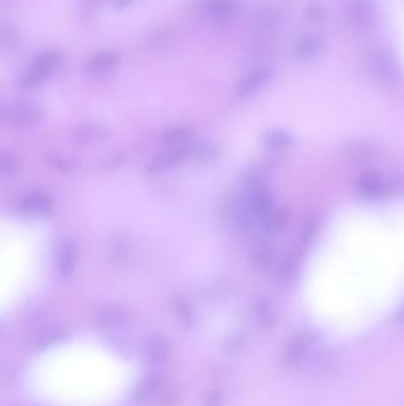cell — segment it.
<instances>
[{"label":"cell","mask_w":404,"mask_h":406,"mask_svg":"<svg viewBox=\"0 0 404 406\" xmlns=\"http://www.w3.org/2000/svg\"><path fill=\"white\" fill-rule=\"evenodd\" d=\"M108 128L100 123H85L75 128L73 142L78 145H91L108 137Z\"/></svg>","instance_id":"obj_14"},{"label":"cell","mask_w":404,"mask_h":406,"mask_svg":"<svg viewBox=\"0 0 404 406\" xmlns=\"http://www.w3.org/2000/svg\"><path fill=\"white\" fill-rule=\"evenodd\" d=\"M120 66V56L113 51H100L90 55L82 63L83 74L89 78H103L114 73Z\"/></svg>","instance_id":"obj_5"},{"label":"cell","mask_w":404,"mask_h":406,"mask_svg":"<svg viewBox=\"0 0 404 406\" xmlns=\"http://www.w3.org/2000/svg\"><path fill=\"white\" fill-rule=\"evenodd\" d=\"M273 71L268 68H257L242 78L237 86L236 94L240 98H249L270 83Z\"/></svg>","instance_id":"obj_12"},{"label":"cell","mask_w":404,"mask_h":406,"mask_svg":"<svg viewBox=\"0 0 404 406\" xmlns=\"http://www.w3.org/2000/svg\"><path fill=\"white\" fill-rule=\"evenodd\" d=\"M145 353L153 364H161L168 360L171 354V344L166 337L158 332H151L145 339Z\"/></svg>","instance_id":"obj_13"},{"label":"cell","mask_w":404,"mask_h":406,"mask_svg":"<svg viewBox=\"0 0 404 406\" xmlns=\"http://www.w3.org/2000/svg\"><path fill=\"white\" fill-rule=\"evenodd\" d=\"M263 142L265 146L273 150V151H282L286 149L290 148L294 144L293 135L290 132L283 131V130H268L263 135Z\"/></svg>","instance_id":"obj_20"},{"label":"cell","mask_w":404,"mask_h":406,"mask_svg":"<svg viewBox=\"0 0 404 406\" xmlns=\"http://www.w3.org/2000/svg\"><path fill=\"white\" fill-rule=\"evenodd\" d=\"M216 149L210 145H198L191 148V155L196 157L197 160H209L216 157Z\"/></svg>","instance_id":"obj_30"},{"label":"cell","mask_w":404,"mask_h":406,"mask_svg":"<svg viewBox=\"0 0 404 406\" xmlns=\"http://www.w3.org/2000/svg\"><path fill=\"white\" fill-rule=\"evenodd\" d=\"M308 347H310V342H308V339L306 337L298 335V337H293L288 342L286 353H285L287 364L290 366H297L299 364H301L302 361L305 360V357H306Z\"/></svg>","instance_id":"obj_18"},{"label":"cell","mask_w":404,"mask_h":406,"mask_svg":"<svg viewBox=\"0 0 404 406\" xmlns=\"http://www.w3.org/2000/svg\"><path fill=\"white\" fill-rule=\"evenodd\" d=\"M273 250L268 246L258 247L253 253L252 264L255 270L258 272H265L273 264Z\"/></svg>","instance_id":"obj_24"},{"label":"cell","mask_w":404,"mask_h":406,"mask_svg":"<svg viewBox=\"0 0 404 406\" xmlns=\"http://www.w3.org/2000/svg\"><path fill=\"white\" fill-rule=\"evenodd\" d=\"M298 262L294 257H288L282 262L279 267V279L282 283L290 284L295 280L298 275Z\"/></svg>","instance_id":"obj_25"},{"label":"cell","mask_w":404,"mask_h":406,"mask_svg":"<svg viewBox=\"0 0 404 406\" xmlns=\"http://www.w3.org/2000/svg\"><path fill=\"white\" fill-rule=\"evenodd\" d=\"M53 207L51 197L39 190H33L24 194L19 201V210L29 217L45 215L53 210Z\"/></svg>","instance_id":"obj_9"},{"label":"cell","mask_w":404,"mask_h":406,"mask_svg":"<svg viewBox=\"0 0 404 406\" xmlns=\"http://www.w3.org/2000/svg\"><path fill=\"white\" fill-rule=\"evenodd\" d=\"M63 56L58 50H44L35 55L29 68L18 78V86L33 90L46 83L61 66Z\"/></svg>","instance_id":"obj_1"},{"label":"cell","mask_w":404,"mask_h":406,"mask_svg":"<svg viewBox=\"0 0 404 406\" xmlns=\"http://www.w3.org/2000/svg\"><path fill=\"white\" fill-rule=\"evenodd\" d=\"M19 170V165L16 157L8 151H1L0 153V173L3 178H12L16 176Z\"/></svg>","instance_id":"obj_26"},{"label":"cell","mask_w":404,"mask_h":406,"mask_svg":"<svg viewBox=\"0 0 404 406\" xmlns=\"http://www.w3.org/2000/svg\"><path fill=\"white\" fill-rule=\"evenodd\" d=\"M205 406H223V392L220 389L213 390L207 397Z\"/></svg>","instance_id":"obj_31"},{"label":"cell","mask_w":404,"mask_h":406,"mask_svg":"<svg viewBox=\"0 0 404 406\" xmlns=\"http://www.w3.org/2000/svg\"><path fill=\"white\" fill-rule=\"evenodd\" d=\"M78 247L71 240L62 242L58 247L56 270L61 277H68L73 273L78 264Z\"/></svg>","instance_id":"obj_15"},{"label":"cell","mask_w":404,"mask_h":406,"mask_svg":"<svg viewBox=\"0 0 404 406\" xmlns=\"http://www.w3.org/2000/svg\"><path fill=\"white\" fill-rule=\"evenodd\" d=\"M0 43L3 51L8 53H15L21 48V37L13 26L3 25L0 33Z\"/></svg>","instance_id":"obj_23"},{"label":"cell","mask_w":404,"mask_h":406,"mask_svg":"<svg viewBox=\"0 0 404 406\" xmlns=\"http://www.w3.org/2000/svg\"><path fill=\"white\" fill-rule=\"evenodd\" d=\"M248 201L252 205L255 217L261 223L263 219L267 218L274 212V195L268 185H261L257 188L248 190Z\"/></svg>","instance_id":"obj_10"},{"label":"cell","mask_w":404,"mask_h":406,"mask_svg":"<svg viewBox=\"0 0 404 406\" xmlns=\"http://www.w3.org/2000/svg\"><path fill=\"white\" fill-rule=\"evenodd\" d=\"M253 312L257 323L263 328L273 327L275 321H276V316H275L272 305L268 301L263 300V298H258L254 302Z\"/></svg>","instance_id":"obj_22"},{"label":"cell","mask_w":404,"mask_h":406,"mask_svg":"<svg viewBox=\"0 0 404 406\" xmlns=\"http://www.w3.org/2000/svg\"><path fill=\"white\" fill-rule=\"evenodd\" d=\"M400 319H401V321H403V322H404V309H403V310H402V312H401V314H400Z\"/></svg>","instance_id":"obj_34"},{"label":"cell","mask_w":404,"mask_h":406,"mask_svg":"<svg viewBox=\"0 0 404 406\" xmlns=\"http://www.w3.org/2000/svg\"><path fill=\"white\" fill-rule=\"evenodd\" d=\"M290 221V214L286 210H274L261 221V230L268 237L282 233Z\"/></svg>","instance_id":"obj_17"},{"label":"cell","mask_w":404,"mask_h":406,"mask_svg":"<svg viewBox=\"0 0 404 406\" xmlns=\"http://www.w3.org/2000/svg\"><path fill=\"white\" fill-rule=\"evenodd\" d=\"M170 304H171V308L175 312V315L178 317V320L184 325L192 327L195 324L196 316H195V312H193L191 304L188 303L186 298H184L182 295L172 296Z\"/></svg>","instance_id":"obj_21"},{"label":"cell","mask_w":404,"mask_h":406,"mask_svg":"<svg viewBox=\"0 0 404 406\" xmlns=\"http://www.w3.org/2000/svg\"><path fill=\"white\" fill-rule=\"evenodd\" d=\"M62 334L61 330L58 329H50L48 332H45L42 335L41 339L36 342L37 349H44L46 347H49L50 345H53L55 342H58L61 339Z\"/></svg>","instance_id":"obj_29"},{"label":"cell","mask_w":404,"mask_h":406,"mask_svg":"<svg viewBox=\"0 0 404 406\" xmlns=\"http://www.w3.org/2000/svg\"><path fill=\"white\" fill-rule=\"evenodd\" d=\"M357 193L363 200L377 201L388 193L389 185L380 174L367 170L360 174L355 182Z\"/></svg>","instance_id":"obj_7"},{"label":"cell","mask_w":404,"mask_h":406,"mask_svg":"<svg viewBox=\"0 0 404 406\" xmlns=\"http://www.w3.org/2000/svg\"><path fill=\"white\" fill-rule=\"evenodd\" d=\"M164 378L159 373H151L143 378L135 390V398L139 402H145L153 397L163 386Z\"/></svg>","instance_id":"obj_19"},{"label":"cell","mask_w":404,"mask_h":406,"mask_svg":"<svg viewBox=\"0 0 404 406\" xmlns=\"http://www.w3.org/2000/svg\"><path fill=\"white\" fill-rule=\"evenodd\" d=\"M1 117L8 125L30 128L44 117V107L30 98H11L1 103Z\"/></svg>","instance_id":"obj_2"},{"label":"cell","mask_w":404,"mask_h":406,"mask_svg":"<svg viewBox=\"0 0 404 406\" xmlns=\"http://www.w3.org/2000/svg\"><path fill=\"white\" fill-rule=\"evenodd\" d=\"M191 148L192 146H188L186 144H180L168 149L166 151L158 153L147 165V173L157 175L166 171L172 167H175L177 163H179L185 157H188L191 153Z\"/></svg>","instance_id":"obj_8"},{"label":"cell","mask_w":404,"mask_h":406,"mask_svg":"<svg viewBox=\"0 0 404 406\" xmlns=\"http://www.w3.org/2000/svg\"><path fill=\"white\" fill-rule=\"evenodd\" d=\"M347 19L352 28L367 33L377 21V10L372 0H352L347 8Z\"/></svg>","instance_id":"obj_6"},{"label":"cell","mask_w":404,"mask_h":406,"mask_svg":"<svg viewBox=\"0 0 404 406\" xmlns=\"http://www.w3.org/2000/svg\"><path fill=\"white\" fill-rule=\"evenodd\" d=\"M105 0H82L81 16L88 24L98 18Z\"/></svg>","instance_id":"obj_27"},{"label":"cell","mask_w":404,"mask_h":406,"mask_svg":"<svg viewBox=\"0 0 404 406\" xmlns=\"http://www.w3.org/2000/svg\"><path fill=\"white\" fill-rule=\"evenodd\" d=\"M240 0H197V11L217 28H225L236 15Z\"/></svg>","instance_id":"obj_4"},{"label":"cell","mask_w":404,"mask_h":406,"mask_svg":"<svg viewBox=\"0 0 404 406\" xmlns=\"http://www.w3.org/2000/svg\"><path fill=\"white\" fill-rule=\"evenodd\" d=\"M95 322L101 328H121L128 322V314L121 305L106 303L95 312Z\"/></svg>","instance_id":"obj_11"},{"label":"cell","mask_w":404,"mask_h":406,"mask_svg":"<svg viewBox=\"0 0 404 406\" xmlns=\"http://www.w3.org/2000/svg\"><path fill=\"white\" fill-rule=\"evenodd\" d=\"M192 135V128L190 126H182V128H175L165 132L164 138L168 143L173 145H180L184 144L185 140Z\"/></svg>","instance_id":"obj_28"},{"label":"cell","mask_w":404,"mask_h":406,"mask_svg":"<svg viewBox=\"0 0 404 406\" xmlns=\"http://www.w3.org/2000/svg\"><path fill=\"white\" fill-rule=\"evenodd\" d=\"M392 187L396 190L397 193L404 195V176L398 177V178L394 180Z\"/></svg>","instance_id":"obj_33"},{"label":"cell","mask_w":404,"mask_h":406,"mask_svg":"<svg viewBox=\"0 0 404 406\" xmlns=\"http://www.w3.org/2000/svg\"><path fill=\"white\" fill-rule=\"evenodd\" d=\"M132 1L133 0H112V4H113V8L115 10H123V8H126L127 6H130Z\"/></svg>","instance_id":"obj_32"},{"label":"cell","mask_w":404,"mask_h":406,"mask_svg":"<svg viewBox=\"0 0 404 406\" xmlns=\"http://www.w3.org/2000/svg\"><path fill=\"white\" fill-rule=\"evenodd\" d=\"M325 49V42L318 35H307L297 43L294 55L299 61L310 62L319 58Z\"/></svg>","instance_id":"obj_16"},{"label":"cell","mask_w":404,"mask_h":406,"mask_svg":"<svg viewBox=\"0 0 404 406\" xmlns=\"http://www.w3.org/2000/svg\"><path fill=\"white\" fill-rule=\"evenodd\" d=\"M367 69L374 80L385 85L397 83L401 78V65L396 55L383 46L374 48L367 56Z\"/></svg>","instance_id":"obj_3"}]
</instances>
